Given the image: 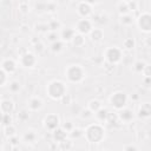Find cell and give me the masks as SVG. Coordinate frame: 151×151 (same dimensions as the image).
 Masks as SVG:
<instances>
[{
  "instance_id": "obj_44",
  "label": "cell",
  "mask_w": 151,
  "mask_h": 151,
  "mask_svg": "<svg viewBox=\"0 0 151 151\" xmlns=\"http://www.w3.org/2000/svg\"><path fill=\"white\" fill-rule=\"evenodd\" d=\"M60 100L64 103V104H71V100H72V98H71V96L70 94H64L61 98H60Z\"/></svg>"
},
{
  "instance_id": "obj_51",
  "label": "cell",
  "mask_w": 151,
  "mask_h": 151,
  "mask_svg": "<svg viewBox=\"0 0 151 151\" xmlns=\"http://www.w3.org/2000/svg\"><path fill=\"white\" fill-rule=\"evenodd\" d=\"M1 45H2V41H1V39H0V47H1Z\"/></svg>"
},
{
  "instance_id": "obj_32",
  "label": "cell",
  "mask_w": 151,
  "mask_h": 151,
  "mask_svg": "<svg viewBox=\"0 0 151 151\" xmlns=\"http://www.w3.org/2000/svg\"><path fill=\"white\" fill-rule=\"evenodd\" d=\"M12 122H13V119H12V116H11V114H6V113H2V116H1V119H0V123H1L4 126L12 124Z\"/></svg>"
},
{
  "instance_id": "obj_23",
  "label": "cell",
  "mask_w": 151,
  "mask_h": 151,
  "mask_svg": "<svg viewBox=\"0 0 151 151\" xmlns=\"http://www.w3.org/2000/svg\"><path fill=\"white\" fill-rule=\"evenodd\" d=\"M106 123H109L111 126H116L118 123H119V118H118V114L117 113H110L109 112V114H107V118H106V120H105Z\"/></svg>"
},
{
  "instance_id": "obj_1",
  "label": "cell",
  "mask_w": 151,
  "mask_h": 151,
  "mask_svg": "<svg viewBox=\"0 0 151 151\" xmlns=\"http://www.w3.org/2000/svg\"><path fill=\"white\" fill-rule=\"evenodd\" d=\"M84 136L88 143L97 144V143H100L105 138V130L99 123L90 124L84 130Z\"/></svg>"
},
{
  "instance_id": "obj_45",
  "label": "cell",
  "mask_w": 151,
  "mask_h": 151,
  "mask_svg": "<svg viewBox=\"0 0 151 151\" xmlns=\"http://www.w3.org/2000/svg\"><path fill=\"white\" fill-rule=\"evenodd\" d=\"M127 6H129V11H136L138 5H137L136 1H129L127 2Z\"/></svg>"
},
{
  "instance_id": "obj_12",
  "label": "cell",
  "mask_w": 151,
  "mask_h": 151,
  "mask_svg": "<svg viewBox=\"0 0 151 151\" xmlns=\"http://www.w3.org/2000/svg\"><path fill=\"white\" fill-rule=\"evenodd\" d=\"M78 14L81 17V18H88L91 14H92V6L86 4L85 1H81L79 5H78Z\"/></svg>"
},
{
  "instance_id": "obj_26",
  "label": "cell",
  "mask_w": 151,
  "mask_h": 151,
  "mask_svg": "<svg viewBox=\"0 0 151 151\" xmlns=\"http://www.w3.org/2000/svg\"><path fill=\"white\" fill-rule=\"evenodd\" d=\"M117 8H118V12H119V14H120V15H123V14H127V13L130 12V11H129V6H127V2H126V1H120Z\"/></svg>"
},
{
  "instance_id": "obj_25",
  "label": "cell",
  "mask_w": 151,
  "mask_h": 151,
  "mask_svg": "<svg viewBox=\"0 0 151 151\" xmlns=\"http://www.w3.org/2000/svg\"><path fill=\"white\" fill-rule=\"evenodd\" d=\"M47 26H48V31L57 32V31H58V29L61 27V24H60V21H59V20L53 19V20H51V21L47 24Z\"/></svg>"
},
{
  "instance_id": "obj_29",
  "label": "cell",
  "mask_w": 151,
  "mask_h": 151,
  "mask_svg": "<svg viewBox=\"0 0 151 151\" xmlns=\"http://www.w3.org/2000/svg\"><path fill=\"white\" fill-rule=\"evenodd\" d=\"M145 66H146V64H145L143 60H137V61L133 64V70H134V72H137V73H142L143 70L145 68Z\"/></svg>"
},
{
  "instance_id": "obj_19",
  "label": "cell",
  "mask_w": 151,
  "mask_h": 151,
  "mask_svg": "<svg viewBox=\"0 0 151 151\" xmlns=\"http://www.w3.org/2000/svg\"><path fill=\"white\" fill-rule=\"evenodd\" d=\"M22 139H24L25 143H31V144L35 143L37 142V133L34 131H32V130L26 131L24 133V136H22Z\"/></svg>"
},
{
  "instance_id": "obj_49",
  "label": "cell",
  "mask_w": 151,
  "mask_h": 151,
  "mask_svg": "<svg viewBox=\"0 0 151 151\" xmlns=\"http://www.w3.org/2000/svg\"><path fill=\"white\" fill-rule=\"evenodd\" d=\"M144 83H145V86H150V77H145Z\"/></svg>"
},
{
  "instance_id": "obj_9",
  "label": "cell",
  "mask_w": 151,
  "mask_h": 151,
  "mask_svg": "<svg viewBox=\"0 0 151 151\" xmlns=\"http://www.w3.org/2000/svg\"><path fill=\"white\" fill-rule=\"evenodd\" d=\"M20 64L24 67H33L37 64V57L32 52H25L20 55Z\"/></svg>"
},
{
  "instance_id": "obj_43",
  "label": "cell",
  "mask_w": 151,
  "mask_h": 151,
  "mask_svg": "<svg viewBox=\"0 0 151 151\" xmlns=\"http://www.w3.org/2000/svg\"><path fill=\"white\" fill-rule=\"evenodd\" d=\"M61 127H63V129L68 133V132H71V130L74 127V125L72 124V122H65V123L63 124V126H61Z\"/></svg>"
},
{
  "instance_id": "obj_38",
  "label": "cell",
  "mask_w": 151,
  "mask_h": 151,
  "mask_svg": "<svg viewBox=\"0 0 151 151\" xmlns=\"http://www.w3.org/2000/svg\"><path fill=\"white\" fill-rule=\"evenodd\" d=\"M7 83V73L0 67V87Z\"/></svg>"
},
{
  "instance_id": "obj_47",
  "label": "cell",
  "mask_w": 151,
  "mask_h": 151,
  "mask_svg": "<svg viewBox=\"0 0 151 151\" xmlns=\"http://www.w3.org/2000/svg\"><path fill=\"white\" fill-rule=\"evenodd\" d=\"M124 150H137V147L133 145H127V146H124Z\"/></svg>"
},
{
  "instance_id": "obj_42",
  "label": "cell",
  "mask_w": 151,
  "mask_h": 151,
  "mask_svg": "<svg viewBox=\"0 0 151 151\" xmlns=\"http://www.w3.org/2000/svg\"><path fill=\"white\" fill-rule=\"evenodd\" d=\"M19 9H20L22 13H27V12L29 11V8H28V4H27L26 1H21V2L19 4Z\"/></svg>"
},
{
  "instance_id": "obj_14",
  "label": "cell",
  "mask_w": 151,
  "mask_h": 151,
  "mask_svg": "<svg viewBox=\"0 0 151 151\" xmlns=\"http://www.w3.org/2000/svg\"><path fill=\"white\" fill-rule=\"evenodd\" d=\"M1 68L7 73V74H12L15 72L17 70V64L13 59H5L1 64Z\"/></svg>"
},
{
  "instance_id": "obj_40",
  "label": "cell",
  "mask_w": 151,
  "mask_h": 151,
  "mask_svg": "<svg viewBox=\"0 0 151 151\" xmlns=\"http://www.w3.org/2000/svg\"><path fill=\"white\" fill-rule=\"evenodd\" d=\"M19 142H20V139H19V137H18L17 134L8 137V143H9V144H11L13 147H15V146L19 144Z\"/></svg>"
},
{
  "instance_id": "obj_34",
  "label": "cell",
  "mask_w": 151,
  "mask_h": 151,
  "mask_svg": "<svg viewBox=\"0 0 151 151\" xmlns=\"http://www.w3.org/2000/svg\"><path fill=\"white\" fill-rule=\"evenodd\" d=\"M46 39H47V41H50V42L52 44V42H54V41L59 40V34H58L57 32H53V31H51L50 33H47V37H46Z\"/></svg>"
},
{
  "instance_id": "obj_20",
  "label": "cell",
  "mask_w": 151,
  "mask_h": 151,
  "mask_svg": "<svg viewBox=\"0 0 151 151\" xmlns=\"http://www.w3.org/2000/svg\"><path fill=\"white\" fill-rule=\"evenodd\" d=\"M72 44H73V46L74 47H81L84 44H85V38H84V35L83 34H74L73 35V38H72Z\"/></svg>"
},
{
  "instance_id": "obj_10",
  "label": "cell",
  "mask_w": 151,
  "mask_h": 151,
  "mask_svg": "<svg viewBox=\"0 0 151 151\" xmlns=\"http://www.w3.org/2000/svg\"><path fill=\"white\" fill-rule=\"evenodd\" d=\"M118 114V118H119V122L122 123H130L132 119H133V111L131 109H127L126 106L123 107L122 110H119V113Z\"/></svg>"
},
{
  "instance_id": "obj_48",
  "label": "cell",
  "mask_w": 151,
  "mask_h": 151,
  "mask_svg": "<svg viewBox=\"0 0 151 151\" xmlns=\"http://www.w3.org/2000/svg\"><path fill=\"white\" fill-rule=\"evenodd\" d=\"M84 1H85L86 4H88V5H91V6H92V5H94L98 0H84Z\"/></svg>"
},
{
  "instance_id": "obj_33",
  "label": "cell",
  "mask_w": 151,
  "mask_h": 151,
  "mask_svg": "<svg viewBox=\"0 0 151 151\" xmlns=\"http://www.w3.org/2000/svg\"><path fill=\"white\" fill-rule=\"evenodd\" d=\"M68 133H70V136L72 138H79V137L84 136V131L81 129H78V127H73L71 130V132H68Z\"/></svg>"
},
{
  "instance_id": "obj_30",
  "label": "cell",
  "mask_w": 151,
  "mask_h": 151,
  "mask_svg": "<svg viewBox=\"0 0 151 151\" xmlns=\"http://www.w3.org/2000/svg\"><path fill=\"white\" fill-rule=\"evenodd\" d=\"M123 46H124L125 50H132V48H134L136 42H134L133 38H126V39L123 41Z\"/></svg>"
},
{
  "instance_id": "obj_37",
  "label": "cell",
  "mask_w": 151,
  "mask_h": 151,
  "mask_svg": "<svg viewBox=\"0 0 151 151\" xmlns=\"http://www.w3.org/2000/svg\"><path fill=\"white\" fill-rule=\"evenodd\" d=\"M92 114H93V112H92L90 109H86V110H83V109H81V111H80V117H81L83 119L91 118V117H92Z\"/></svg>"
},
{
  "instance_id": "obj_46",
  "label": "cell",
  "mask_w": 151,
  "mask_h": 151,
  "mask_svg": "<svg viewBox=\"0 0 151 151\" xmlns=\"http://www.w3.org/2000/svg\"><path fill=\"white\" fill-rule=\"evenodd\" d=\"M34 47H35V50H37L38 52H41V51L44 50V45H42L40 41H38L37 44H34Z\"/></svg>"
},
{
  "instance_id": "obj_35",
  "label": "cell",
  "mask_w": 151,
  "mask_h": 151,
  "mask_svg": "<svg viewBox=\"0 0 151 151\" xmlns=\"http://www.w3.org/2000/svg\"><path fill=\"white\" fill-rule=\"evenodd\" d=\"M29 118V113L27 110H21L19 113H18V119L20 122H26L27 119Z\"/></svg>"
},
{
  "instance_id": "obj_17",
  "label": "cell",
  "mask_w": 151,
  "mask_h": 151,
  "mask_svg": "<svg viewBox=\"0 0 151 151\" xmlns=\"http://www.w3.org/2000/svg\"><path fill=\"white\" fill-rule=\"evenodd\" d=\"M88 34L91 37V40L94 41V42H98L104 38V32H103L101 28H92Z\"/></svg>"
},
{
  "instance_id": "obj_13",
  "label": "cell",
  "mask_w": 151,
  "mask_h": 151,
  "mask_svg": "<svg viewBox=\"0 0 151 151\" xmlns=\"http://www.w3.org/2000/svg\"><path fill=\"white\" fill-rule=\"evenodd\" d=\"M67 134H68V133H67L63 127L58 126L57 129H54V130L52 131V139H53V142H55V143H60V142H63L64 139L67 138Z\"/></svg>"
},
{
  "instance_id": "obj_5",
  "label": "cell",
  "mask_w": 151,
  "mask_h": 151,
  "mask_svg": "<svg viewBox=\"0 0 151 151\" xmlns=\"http://www.w3.org/2000/svg\"><path fill=\"white\" fill-rule=\"evenodd\" d=\"M123 58V52L119 47L117 46H112V47H109L106 51H105V59L107 63L112 64V65H116L118 64Z\"/></svg>"
},
{
  "instance_id": "obj_7",
  "label": "cell",
  "mask_w": 151,
  "mask_h": 151,
  "mask_svg": "<svg viewBox=\"0 0 151 151\" xmlns=\"http://www.w3.org/2000/svg\"><path fill=\"white\" fill-rule=\"evenodd\" d=\"M59 124H60V119L54 113H51V114L46 116L45 119H44V126H45V129L48 130V131H51V132L54 129H57L59 126Z\"/></svg>"
},
{
  "instance_id": "obj_18",
  "label": "cell",
  "mask_w": 151,
  "mask_h": 151,
  "mask_svg": "<svg viewBox=\"0 0 151 151\" xmlns=\"http://www.w3.org/2000/svg\"><path fill=\"white\" fill-rule=\"evenodd\" d=\"M76 34V31L73 29V28H64L63 31H61V33H60V38H61V40L65 42V41H71L72 40V38H73V35Z\"/></svg>"
},
{
  "instance_id": "obj_11",
  "label": "cell",
  "mask_w": 151,
  "mask_h": 151,
  "mask_svg": "<svg viewBox=\"0 0 151 151\" xmlns=\"http://www.w3.org/2000/svg\"><path fill=\"white\" fill-rule=\"evenodd\" d=\"M14 109H15V106H14L13 100H11V99H2V100H0V112L1 113L12 114Z\"/></svg>"
},
{
  "instance_id": "obj_28",
  "label": "cell",
  "mask_w": 151,
  "mask_h": 151,
  "mask_svg": "<svg viewBox=\"0 0 151 151\" xmlns=\"http://www.w3.org/2000/svg\"><path fill=\"white\" fill-rule=\"evenodd\" d=\"M101 107V103L99 101V100H97V99H93V100H91L90 103H88V107L87 109H90L93 113L97 111V110H99Z\"/></svg>"
},
{
  "instance_id": "obj_41",
  "label": "cell",
  "mask_w": 151,
  "mask_h": 151,
  "mask_svg": "<svg viewBox=\"0 0 151 151\" xmlns=\"http://www.w3.org/2000/svg\"><path fill=\"white\" fill-rule=\"evenodd\" d=\"M57 9V5L53 2H47L45 4V11L46 12H54Z\"/></svg>"
},
{
  "instance_id": "obj_4",
  "label": "cell",
  "mask_w": 151,
  "mask_h": 151,
  "mask_svg": "<svg viewBox=\"0 0 151 151\" xmlns=\"http://www.w3.org/2000/svg\"><path fill=\"white\" fill-rule=\"evenodd\" d=\"M110 104L116 110H122L127 104V94L123 91H116L110 97Z\"/></svg>"
},
{
  "instance_id": "obj_6",
  "label": "cell",
  "mask_w": 151,
  "mask_h": 151,
  "mask_svg": "<svg viewBox=\"0 0 151 151\" xmlns=\"http://www.w3.org/2000/svg\"><path fill=\"white\" fill-rule=\"evenodd\" d=\"M137 22H138V26H139L142 32H145V33L150 32V29H151V15L147 12L142 13L137 19Z\"/></svg>"
},
{
  "instance_id": "obj_21",
  "label": "cell",
  "mask_w": 151,
  "mask_h": 151,
  "mask_svg": "<svg viewBox=\"0 0 151 151\" xmlns=\"http://www.w3.org/2000/svg\"><path fill=\"white\" fill-rule=\"evenodd\" d=\"M94 113H96V117H97V119H98L99 122H105L106 118H107V114H109V110L101 106V107H100L99 110H97Z\"/></svg>"
},
{
  "instance_id": "obj_15",
  "label": "cell",
  "mask_w": 151,
  "mask_h": 151,
  "mask_svg": "<svg viewBox=\"0 0 151 151\" xmlns=\"http://www.w3.org/2000/svg\"><path fill=\"white\" fill-rule=\"evenodd\" d=\"M27 106L29 111H38L42 107V100L38 97H32L27 101Z\"/></svg>"
},
{
  "instance_id": "obj_54",
  "label": "cell",
  "mask_w": 151,
  "mask_h": 151,
  "mask_svg": "<svg viewBox=\"0 0 151 151\" xmlns=\"http://www.w3.org/2000/svg\"><path fill=\"white\" fill-rule=\"evenodd\" d=\"M0 149H1V147H0Z\"/></svg>"
},
{
  "instance_id": "obj_3",
  "label": "cell",
  "mask_w": 151,
  "mask_h": 151,
  "mask_svg": "<svg viewBox=\"0 0 151 151\" xmlns=\"http://www.w3.org/2000/svg\"><path fill=\"white\" fill-rule=\"evenodd\" d=\"M65 74H66V78L68 79V81H71V83H80L85 78L86 72H85L84 67L80 66V65H70L65 70Z\"/></svg>"
},
{
  "instance_id": "obj_8",
  "label": "cell",
  "mask_w": 151,
  "mask_h": 151,
  "mask_svg": "<svg viewBox=\"0 0 151 151\" xmlns=\"http://www.w3.org/2000/svg\"><path fill=\"white\" fill-rule=\"evenodd\" d=\"M76 29L78 31L79 34H88L92 29V22L87 19V18H83L80 19L78 22H77V26H76Z\"/></svg>"
},
{
  "instance_id": "obj_24",
  "label": "cell",
  "mask_w": 151,
  "mask_h": 151,
  "mask_svg": "<svg viewBox=\"0 0 151 151\" xmlns=\"http://www.w3.org/2000/svg\"><path fill=\"white\" fill-rule=\"evenodd\" d=\"M15 132H17V129H15V126H14L13 124H9V125L4 126V133H5V136H6L7 138L11 137V136L17 134Z\"/></svg>"
},
{
  "instance_id": "obj_39",
  "label": "cell",
  "mask_w": 151,
  "mask_h": 151,
  "mask_svg": "<svg viewBox=\"0 0 151 151\" xmlns=\"http://www.w3.org/2000/svg\"><path fill=\"white\" fill-rule=\"evenodd\" d=\"M35 29L38 32L46 33V32H48V26H47V24H37L35 25Z\"/></svg>"
},
{
  "instance_id": "obj_36",
  "label": "cell",
  "mask_w": 151,
  "mask_h": 151,
  "mask_svg": "<svg viewBox=\"0 0 151 151\" xmlns=\"http://www.w3.org/2000/svg\"><path fill=\"white\" fill-rule=\"evenodd\" d=\"M9 90H11V92H14V93L18 92L20 90V83L18 80H12L9 83Z\"/></svg>"
},
{
  "instance_id": "obj_2",
  "label": "cell",
  "mask_w": 151,
  "mask_h": 151,
  "mask_svg": "<svg viewBox=\"0 0 151 151\" xmlns=\"http://www.w3.org/2000/svg\"><path fill=\"white\" fill-rule=\"evenodd\" d=\"M46 92L48 97L52 98L53 100H60V98L67 93V88L61 80H52L48 83L46 87Z\"/></svg>"
},
{
  "instance_id": "obj_22",
  "label": "cell",
  "mask_w": 151,
  "mask_h": 151,
  "mask_svg": "<svg viewBox=\"0 0 151 151\" xmlns=\"http://www.w3.org/2000/svg\"><path fill=\"white\" fill-rule=\"evenodd\" d=\"M63 48H64V41L60 40V39L51 44V51L53 53H59V52L63 51Z\"/></svg>"
},
{
  "instance_id": "obj_31",
  "label": "cell",
  "mask_w": 151,
  "mask_h": 151,
  "mask_svg": "<svg viewBox=\"0 0 151 151\" xmlns=\"http://www.w3.org/2000/svg\"><path fill=\"white\" fill-rule=\"evenodd\" d=\"M60 145H59V149H63V150H70V149H72V146H73V142L71 140V139H64L63 142H60L59 143Z\"/></svg>"
},
{
  "instance_id": "obj_16",
  "label": "cell",
  "mask_w": 151,
  "mask_h": 151,
  "mask_svg": "<svg viewBox=\"0 0 151 151\" xmlns=\"http://www.w3.org/2000/svg\"><path fill=\"white\" fill-rule=\"evenodd\" d=\"M150 113H151V106L149 103H144L140 105L139 110H138V117L140 119H149L150 117Z\"/></svg>"
},
{
  "instance_id": "obj_27",
  "label": "cell",
  "mask_w": 151,
  "mask_h": 151,
  "mask_svg": "<svg viewBox=\"0 0 151 151\" xmlns=\"http://www.w3.org/2000/svg\"><path fill=\"white\" fill-rule=\"evenodd\" d=\"M120 22H122L123 25L129 26V25H131V24L133 22V18H132V15H131L130 13L123 14V15H120Z\"/></svg>"
},
{
  "instance_id": "obj_53",
  "label": "cell",
  "mask_w": 151,
  "mask_h": 151,
  "mask_svg": "<svg viewBox=\"0 0 151 151\" xmlns=\"http://www.w3.org/2000/svg\"><path fill=\"white\" fill-rule=\"evenodd\" d=\"M0 98H1V94H0Z\"/></svg>"
},
{
  "instance_id": "obj_50",
  "label": "cell",
  "mask_w": 151,
  "mask_h": 151,
  "mask_svg": "<svg viewBox=\"0 0 151 151\" xmlns=\"http://www.w3.org/2000/svg\"><path fill=\"white\" fill-rule=\"evenodd\" d=\"M131 99H132V100H138V99H139V96H138L137 93H134V94L131 96Z\"/></svg>"
},
{
  "instance_id": "obj_52",
  "label": "cell",
  "mask_w": 151,
  "mask_h": 151,
  "mask_svg": "<svg viewBox=\"0 0 151 151\" xmlns=\"http://www.w3.org/2000/svg\"><path fill=\"white\" fill-rule=\"evenodd\" d=\"M120 1H126V0H120Z\"/></svg>"
}]
</instances>
